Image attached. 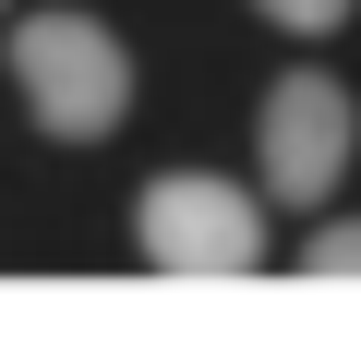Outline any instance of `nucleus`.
<instances>
[{
	"mask_svg": "<svg viewBox=\"0 0 361 361\" xmlns=\"http://www.w3.org/2000/svg\"><path fill=\"white\" fill-rule=\"evenodd\" d=\"M349 85H325V73H289L277 97H265V193L277 205H325L337 193V169H349Z\"/></svg>",
	"mask_w": 361,
	"mask_h": 361,
	"instance_id": "3",
	"label": "nucleus"
},
{
	"mask_svg": "<svg viewBox=\"0 0 361 361\" xmlns=\"http://www.w3.org/2000/svg\"><path fill=\"white\" fill-rule=\"evenodd\" d=\"M265 13H277L289 37H325V25H349V0H265Z\"/></svg>",
	"mask_w": 361,
	"mask_h": 361,
	"instance_id": "5",
	"label": "nucleus"
},
{
	"mask_svg": "<svg viewBox=\"0 0 361 361\" xmlns=\"http://www.w3.org/2000/svg\"><path fill=\"white\" fill-rule=\"evenodd\" d=\"M13 85L37 109V133H61V145H97L133 109V61L97 13H25L13 25Z\"/></svg>",
	"mask_w": 361,
	"mask_h": 361,
	"instance_id": "1",
	"label": "nucleus"
},
{
	"mask_svg": "<svg viewBox=\"0 0 361 361\" xmlns=\"http://www.w3.org/2000/svg\"><path fill=\"white\" fill-rule=\"evenodd\" d=\"M133 229H145V265H157V277H193V289H205V277L229 289V277L265 265V205L229 193V180H205V169L145 180V217H133Z\"/></svg>",
	"mask_w": 361,
	"mask_h": 361,
	"instance_id": "2",
	"label": "nucleus"
},
{
	"mask_svg": "<svg viewBox=\"0 0 361 361\" xmlns=\"http://www.w3.org/2000/svg\"><path fill=\"white\" fill-rule=\"evenodd\" d=\"M301 277H361V217H349V229H313V253H301Z\"/></svg>",
	"mask_w": 361,
	"mask_h": 361,
	"instance_id": "4",
	"label": "nucleus"
}]
</instances>
